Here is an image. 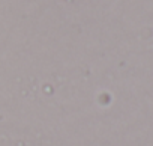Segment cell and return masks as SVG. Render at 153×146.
Masks as SVG:
<instances>
[]
</instances>
